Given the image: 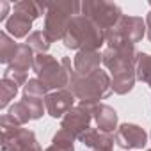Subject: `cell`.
<instances>
[{
	"label": "cell",
	"mask_w": 151,
	"mask_h": 151,
	"mask_svg": "<svg viewBox=\"0 0 151 151\" xmlns=\"http://www.w3.org/2000/svg\"><path fill=\"white\" fill-rule=\"evenodd\" d=\"M68 71H69V91L75 98L80 101L89 103H100V100L110 96L112 93V78L107 71H94L91 75H78L75 69H71V60L66 57Z\"/></svg>",
	"instance_id": "6da1fadb"
},
{
	"label": "cell",
	"mask_w": 151,
	"mask_h": 151,
	"mask_svg": "<svg viewBox=\"0 0 151 151\" xmlns=\"http://www.w3.org/2000/svg\"><path fill=\"white\" fill-rule=\"evenodd\" d=\"M66 48L71 50H98L105 43V32L93 23L89 18L78 14L75 16L68 27V32L62 39Z\"/></svg>",
	"instance_id": "7a4b0ae2"
},
{
	"label": "cell",
	"mask_w": 151,
	"mask_h": 151,
	"mask_svg": "<svg viewBox=\"0 0 151 151\" xmlns=\"http://www.w3.org/2000/svg\"><path fill=\"white\" fill-rule=\"evenodd\" d=\"M46 4H48V9L45 14V34L53 43V41L64 39L71 20L80 14L82 4L75 2V0H71V2L57 0V2H46Z\"/></svg>",
	"instance_id": "3957f363"
},
{
	"label": "cell",
	"mask_w": 151,
	"mask_h": 151,
	"mask_svg": "<svg viewBox=\"0 0 151 151\" xmlns=\"http://www.w3.org/2000/svg\"><path fill=\"white\" fill-rule=\"evenodd\" d=\"M32 69L37 73V78L48 91H60L69 86V71L66 57L62 59V62H57V59L48 53H37Z\"/></svg>",
	"instance_id": "277c9868"
},
{
	"label": "cell",
	"mask_w": 151,
	"mask_h": 151,
	"mask_svg": "<svg viewBox=\"0 0 151 151\" xmlns=\"http://www.w3.org/2000/svg\"><path fill=\"white\" fill-rule=\"evenodd\" d=\"M146 22L139 16H123L119 23L105 34V43L109 48H117L123 45H135L144 37Z\"/></svg>",
	"instance_id": "5b68a950"
},
{
	"label": "cell",
	"mask_w": 151,
	"mask_h": 151,
	"mask_svg": "<svg viewBox=\"0 0 151 151\" xmlns=\"http://www.w3.org/2000/svg\"><path fill=\"white\" fill-rule=\"evenodd\" d=\"M80 14L89 18L93 23H96L105 34L112 30L119 23V20L124 16L119 6L112 2H105V0H86V2H82Z\"/></svg>",
	"instance_id": "8992f818"
},
{
	"label": "cell",
	"mask_w": 151,
	"mask_h": 151,
	"mask_svg": "<svg viewBox=\"0 0 151 151\" xmlns=\"http://www.w3.org/2000/svg\"><path fill=\"white\" fill-rule=\"evenodd\" d=\"M137 55H139V52H135V45L107 48L103 52V64L112 73V77L124 75V73H135Z\"/></svg>",
	"instance_id": "52a82bcc"
},
{
	"label": "cell",
	"mask_w": 151,
	"mask_h": 151,
	"mask_svg": "<svg viewBox=\"0 0 151 151\" xmlns=\"http://www.w3.org/2000/svg\"><path fill=\"white\" fill-rule=\"evenodd\" d=\"M98 103H89V101H80L77 107H73L60 121V130L68 132L71 137L80 139L89 128L93 121V112Z\"/></svg>",
	"instance_id": "ba28073f"
},
{
	"label": "cell",
	"mask_w": 151,
	"mask_h": 151,
	"mask_svg": "<svg viewBox=\"0 0 151 151\" xmlns=\"http://www.w3.org/2000/svg\"><path fill=\"white\" fill-rule=\"evenodd\" d=\"M0 147L2 151H43L36 133L29 128H11L0 133Z\"/></svg>",
	"instance_id": "9c48e42d"
},
{
	"label": "cell",
	"mask_w": 151,
	"mask_h": 151,
	"mask_svg": "<svg viewBox=\"0 0 151 151\" xmlns=\"http://www.w3.org/2000/svg\"><path fill=\"white\" fill-rule=\"evenodd\" d=\"M116 142L119 147L123 149H140L147 144V135L146 132L137 126V124H132V123H124L121 124L117 130H116V135H114Z\"/></svg>",
	"instance_id": "30bf717a"
},
{
	"label": "cell",
	"mask_w": 151,
	"mask_h": 151,
	"mask_svg": "<svg viewBox=\"0 0 151 151\" xmlns=\"http://www.w3.org/2000/svg\"><path fill=\"white\" fill-rule=\"evenodd\" d=\"M45 105H46V112L52 117H64L73 107H75V96L69 89H60V91H53L48 93V96L45 98Z\"/></svg>",
	"instance_id": "8fae6325"
},
{
	"label": "cell",
	"mask_w": 151,
	"mask_h": 151,
	"mask_svg": "<svg viewBox=\"0 0 151 151\" xmlns=\"http://www.w3.org/2000/svg\"><path fill=\"white\" fill-rule=\"evenodd\" d=\"M78 140L84 144V151H112L116 142L112 133L100 132L98 128H89Z\"/></svg>",
	"instance_id": "7c38bea8"
},
{
	"label": "cell",
	"mask_w": 151,
	"mask_h": 151,
	"mask_svg": "<svg viewBox=\"0 0 151 151\" xmlns=\"http://www.w3.org/2000/svg\"><path fill=\"white\" fill-rule=\"evenodd\" d=\"M103 62V53L98 50H80L75 55V71L78 75H91L100 69V64Z\"/></svg>",
	"instance_id": "4fadbf2b"
},
{
	"label": "cell",
	"mask_w": 151,
	"mask_h": 151,
	"mask_svg": "<svg viewBox=\"0 0 151 151\" xmlns=\"http://www.w3.org/2000/svg\"><path fill=\"white\" fill-rule=\"evenodd\" d=\"M93 119L96 121V126L100 132L112 133L114 130H117V112L105 103L96 105V109L93 112Z\"/></svg>",
	"instance_id": "5bb4252c"
},
{
	"label": "cell",
	"mask_w": 151,
	"mask_h": 151,
	"mask_svg": "<svg viewBox=\"0 0 151 151\" xmlns=\"http://www.w3.org/2000/svg\"><path fill=\"white\" fill-rule=\"evenodd\" d=\"M32 29V20L25 14H20V13H13L9 16V20L6 22V30L7 34H11L13 37H25V36H30Z\"/></svg>",
	"instance_id": "9a60e30c"
},
{
	"label": "cell",
	"mask_w": 151,
	"mask_h": 151,
	"mask_svg": "<svg viewBox=\"0 0 151 151\" xmlns=\"http://www.w3.org/2000/svg\"><path fill=\"white\" fill-rule=\"evenodd\" d=\"M34 60H36L34 50L27 43H22V45H18L16 55H14V59H13V62L9 66L14 68V69H18V71L29 73V68H34Z\"/></svg>",
	"instance_id": "2e32d148"
},
{
	"label": "cell",
	"mask_w": 151,
	"mask_h": 151,
	"mask_svg": "<svg viewBox=\"0 0 151 151\" xmlns=\"http://www.w3.org/2000/svg\"><path fill=\"white\" fill-rule=\"evenodd\" d=\"M46 9H48V4H46V2L22 0V2H16V4H14V13L25 14V16H29L32 22H34L36 18H39L41 14H46Z\"/></svg>",
	"instance_id": "e0dca14e"
},
{
	"label": "cell",
	"mask_w": 151,
	"mask_h": 151,
	"mask_svg": "<svg viewBox=\"0 0 151 151\" xmlns=\"http://www.w3.org/2000/svg\"><path fill=\"white\" fill-rule=\"evenodd\" d=\"M16 50L18 43H14V39H11L7 32H0V62L9 66L16 55Z\"/></svg>",
	"instance_id": "ac0fdd59"
},
{
	"label": "cell",
	"mask_w": 151,
	"mask_h": 151,
	"mask_svg": "<svg viewBox=\"0 0 151 151\" xmlns=\"http://www.w3.org/2000/svg\"><path fill=\"white\" fill-rule=\"evenodd\" d=\"M75 137H71L68 132L64 130H59L53 139H52V144L45 149V151H75Z\"/></svg>",
	"instance_id": "d6986e66"
},
{
	"label": "cell",
	"mask_w": 151,
	"mask_h": 151,
	"mask_svg": "<svg viewBox=\"0 0 151 151\" xmlns=\"http://www.w3.org/2000/svg\"><path fill=\"white\" fill-rule=\"evenodd\" d=\"M135 75L137 78L146 82L151 87V55L139 52L137 55V64H135Z\"/></svg>",
	"instance_id": "ffe728a7"
},
{
	"label": "cell",
	"mask_w": 151,
	"mask_h": 151,
	"mask_svg": "<svg viewBox=\"0 0 151 151\" xmlns=\"http://www.w3.org/2000/svg\"><path fill=\"white\" fill-rule=\"evenodd\" d=\"M135 73H124V75H117V77H112V91L116 94H126L133 89L135 86Z\"/></svg>",
	"instance_id": "44dd1931"
},
{
	"label": "cell",
	"mask_w": 151,
	"mask_h": 151,
	"mask_svg": "<svg viewBox=\"0 0 151 151\" xmlns=\"http://www.w3.org/2000/svg\"><path fill=\"white\" fill-rule=\"evenodd\" d=\"M18 84L9 80V78H4L2 77V82H0V109H6L11 100H14V96L18 94Z\"/></svg>",
	"instance_id": "7402d4cb"
},
{
	"label": "cell",
	"mask_w": 151,
	"mask_h": 151,
	"mask_svg": "<svg viewBox=\"0 0 151 151\" xmlns=\"http://www.w3.org/2000/svg\"><path fill=\"white\" fill-rule=\"evenodd\" d=\"M27 45H29L34 52H37V53H46L48 48H50V45H52V41H50V37L45 34V30H36V32H32V34L27 37Z\"/></svg>",
	"instance_id": "603a6c76"
},
{
	"label": "cell",
	"mask_w": 151,
	"mask_h": 151,
	"mask_svg": "<svg viewBox=\"0 0 151 151\" xmlns=\"http://www.w3.org/2000/svg\"><path fill=\"white\" fill-rule=\"evenodd\" d=\"M22 101L27 105L29 112H30V117L32 119H41L45 110H46V105H45V98H39V96H30V94H23Z\"/></svg>",
	"instance_id": "cb8c5ba5"
},
{
	"label": "cell",
	"mask_w": 151,
	"mask_h": 151,
	"mask_svg": "<svg viewBox=\"0 0 151 151\" xmlns=\"http://www.w3.org/2000/svg\"><path fill=\"white\" fill-rule=\"evenodd\" d=\"M20 126L22 124H25V123H29V121H32V117H30V112H29V109H27V105L23 103V101H16L14 105H11L9 107V112H7Z\"/></svg>",
	"instance_id": "d4e9b609"
},
{
	"label": "cell",
	"mask_w": 151,
	"mask_h": 151,
	"mask_svg": "<svg viewBox=\"0 0 151 151\" xmlns=\"http://www.w3.org/2000/svg\"><path fill=\"white\" fill-rule=\"evenodd\" d=\"M23 94L46 98V96H48V89L41 84V80H39V78H29V82L23 86Z\"/></svg>",
	"instance_id": "484cf974"
},
{
	"label": "cell",
	"mask_w": 151,
	"mask_h": 151,
	"mask_svg": "<svg viewBox=\"0 0 151 151\" xmlns=\"http://www.w3.org/2000/svg\"><path fill=\"white\" fill-rule=\"evenodd\" d=\"M27 77H29V75H27L25 71H18V69H14V68H11V66H7L6 71H4V78H9V80L16 82L18 86H25V84L29 82Z\"/></svg>",
	"instance_id": "4316f807"
},
{
	"label": "cell",
	"mask_w": 151,
	"mask_h": 151,
	"mask_svg": "<svg viewBox=\"0 0 151 151\" xmlns=\"http://www.w3.org/2000/svg\"><path fill=\"white\" fill-rule=\"evenodd\" d=\"M9 2H6V0H0V22H7L9 18H7V14H9Z\"/></svg>",
	"instance_id": "83f0119b"
},
{
	"label": "cell",
	"mask_w": 151,
	"mask_h": 151,
	"mask_svg": "<svg viewBox=\"0 0 151 151\" xmlns=\"http://www.w3.org/2000/svg\"><path fill=\"white\" fill-rule=\"evenodd\" d=\"M146 29H147V37H149V41H151V11H149L147 16H146Z\"/></svg>",
	"instance_id": "f1b7e54d"
},
{
	"label": "cell",
	"mask_w": 151,
	"mask_h": 151,
	"mask_svg": "<svg viewBox=\"0 0 151 151\" xmlns=\"http://www.w3.org/2000/svg\"><path fill=\"white\" fill-rule=\"evenodd\" d=\"M149 6H151V2H149Z\"/></svg>",
	"instance_id": "f546056e"
},
{
	"label": "cell",
	"mask_w": 151,
	"mask_h": 151,
	"mask_svg": "<svg viewBox=\"0 0 151 151\" xmlns=\"http://www.w3.org/2000/svg\"><path fill=\"white\" fill-rule=\"evenodd\" d=\"M147 151H151V149H147Z\"/></svg>",
	"instance_id": "4dcf8cb0"
}]
</instances>
